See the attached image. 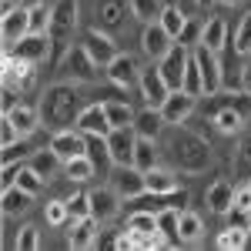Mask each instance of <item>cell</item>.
Returning a JSON list of instances; mask_svg holds the SVG:
<instances>
[{"instance_id": "cell-37", "label": "cell", "mask_w": 251, "mask_h": 251, "mask_svg": "<svg viewBox=\"0 0 251 251\" xmlns=\"http://www.w3.org/2000/svg\"><path fill=\"white\" fill-rule=\"evenodd\" d=\"M181 87L194 97H204V80H201V67H198L194 54H191V60H188V67H184V84H181Z\"/></svg>"}, {"instance_id": "cell-25", "label": "cell", "mask_w": 251, "mask_h": 251, "mask_svg": "<svg viewBox=\"0 0 251 251\" xmlns=\"http://www.w3.org/2000/svg\"><path fill=\"white\" fill-rule=\"evenodd\" d=\"M177 221H181V208H168V211L157 214V231L164 234L168 248H174V245H184V241H181V231H177Z\"/></svg>"}, {"instance_id": "cell-12", "label": "cell", "mask_w": 251, "mask_h": 251, "mask_svg": "<svg viewBox=\"0 0 251 251\" xmlns=\"http://www.w3.org/2000/svg\"><path fill=\"white\" fill-rule=\"evenodd\" d=\"M0 34H3V44L7 47H14L20 37H27L30 34V7H14V10H7L3 14V27H0Z\"/></svg>"}, {"instance_id": "cell-11", "label": "cell", "mask_w": 251, "mask_h": 251, "mask_svg": "<svg viewBox=\"0 0 251 251\" xmlns=\"http://www.w3.org/2000/svg\"><path fill=\"white\" fill-rule=\"evenodd\" d=\"M50 148H54L64 161L80 157V154H87V134H84L80 127H60L57 134L50 137Z\"/></svg>"}, {"instance_id": "cell-15", "label": "cell", "mask_w": 251, "mask_h": 251, "mask_svg": "<svg viewBox=\"0 0 251 251\" xmlns=\"http://www.w3.org/2000/svg\"><path fill=\"white\" fill-rule=\"evenodd\" d=\"M84 47H87V54L97 60V67H107V64L117 57V47H114V40H111V34H104V30H97V27L84 34Z\"/></svg>"}, {"instance_id": "cell-46", "label": "cell", "mask_w": 251, "mask_h": 251, "mask_svg": "<svg viewBox=\"0 0 251 251\" xmlns=\"http://www.w3.org/2000/svg\"><path fill=\"white\" fill-rule=\"evenodd\" d=\"M234 50L238 54H251V14H245L238 34H234Z\"/></svg>"}, {"instance_id": "cell-27", "label": "cell", "mask_w": 251, "mask_h": 251, "mask_svg": "<svg viewBox=\"0 0 251 251\" xmlns=\"http://www.w3.org/2000/svg\"><path fill=\"white\" fill-rule=\"evenodd\" d=\"M201 44H204L208 50H214V54H218V50L228 44V24H225L221 17L208 20V24H204V34H201Z\"/></svg>"}, {"instance_id": "cell-17", "label": "cell", "mask_w": 251, "mask_h": 251, "mask_svg": "<svg viewBox=\"0 0 251 251\" xmlns=\"http://www.w3.org/2000/svg\"><path fill=\"white\" fill-rule=\"evenodd\" d=\"M117 201H121V194L114 188H97V191H91V218H97L100 225H107L117 214V208H121Z\"/></svg>"}, {"instance_id": "cell-40", "label": "cell", "mask_w": 251, "mask_h": 251, "mask_svg": "<svg viewBox=\"0 0 251 251\" xmlns=\"http://www.w3.org/2000/svg\"><path fill=\"white\" fill-rule=\"evenodd\" d=\"M14 184H17V188H24V191H30V194H40V188H44L47 181H44V177H40V174L27 164V168H20V174H17V181H14Z\"/></svg>"}, {"instance_id": "cell-31", "label": "cell", "mask_w": 251, "mask_h": 251, "mask_svg": "<svg viewBox=\"0 0 251 251\" xmlns=\"http://www.w3.org/2000/svg\"><path fill=\"white\" fill-rule=\"evenodd\" d=\"M177 231H181V241L188 245V241H198L201 231H204V221H201V214L188 211V208H181V221H177Z\"/></svg>"}, {"instance_id": "cell-8", "label": "cell", "mask_w": 251, "mask_h": 251, "mask_svg": "<svg viewBox=\"0 0 251 251\" xmlns=\"http://www.w3.org/2000/svg\"><path fill=\"white\" fill-rule=\"evenodd\" d=\"M111 181H114L111 188H114L121 198H127V201L148 191V177H144V171H141V168H134V164H117V171H114V177H111Z\"/></svg>"}, {"instance_id": "cell-28", "label": "cell", "mask_w": 251, "mask_h": 251, "mask_svg": "<svg viewBox=\"0 0 251 251\" xmlns=\"http://www.w3.org/2000/svg\"><path fill=\"white\" fill-rule=\"evenodd\" d=\"M7 117L17 124L20 137H30L34 131H37V124H40V114L34 111V107H24V104H17L14 111H7Z\"/></svg>"}, {"instance_id": "cell-38", "label": "cell", "mask_w": 251, "mask_h": 251, "mask_svg": "<svg viewBox=\"0 0 251 251\" xmlns=\"http://www.w3.org/2000/svg\"><path fill=\"white\" fill-rule=\"evenodd\" d=\"M127 228H131V231H137V234H154L157 231V214L154 211H131Z\"/></svg>"}, {"instance_id": "cell-19", "label": "cell", "mask_w": 251, "mask_h": 251, "mask_svg": "<svg viewBox=\"0 0 251 251\" xmlns=\"http://www.w3.org/2000/svg\"><path fill=\"white\" fill-rule=\"evenodd\" d=\"M34 67L37 64H27V60H17V57H3V84L7 87H30L34 84Z\"/></svg>"}, {"instance_id": "cell-16", "label": "cell", "mask_w": 251, "mask_h": 251, "mask_svg": "<svg viewBox=\"0 0 251 251\" xmlns=\"http://www.w3.org/2000/svg\"><path fill=\"white\" fill-rule=\"evenodd\" d=\"M77 124L84 134H100L107 137L114 127H111V121H107V111H104V104H91V107H84V111H77Z\"/></svg>"}, {"instance_id": "cell-3", "label": "cell", "mask_w": 251, "mask_h": 251, "mask_svg": "<svg viewBox=\"0 0 251 251\" xmlns=\"http://www.w3.org/2000/svg\"><path fill=\"white\" fill-rule=\"evenodd\" d=\"M131 204H134V211H168V208H184L188 204V191L184 188H174V191H144L131 198Z\"/></svg>"}, {"instance_id": "cell-48", "label": "cell", "mask_w": 251, "mask_h": 251, "mask_svg": "<svg viewBox=\"0 0 251 251\" xmlns=\"http://www.w3.org/2000/svg\"><path fill=\"white\" fill-rule=\"evenodd\" d=\"M225 218H228L231 228H241V231H248V228H251V208H231Z\"/></svg>"}, {"instance_id": "cell-5", "label": "cell", "mask_w": 251, "mask_h": 251, "mask_svg": "<svg viewBox=\"0 0 251 251\" xmlns=\"http://www.w3.org/2000/svg\"><path fill=\"white\" fill-rule=\"evenodd\" d=\"M50 34H27V37H20L14 47H7V54L17 60H27V64H44V60L50 57Z\"/></svg>"}, {"instance_id": "cell-35", "label": "cell", "mask_w": 251, "mask_h": 251, "mask_svg": "<svg viewBox=\"0 0 251 251\" xmlns=\"http://www.w3.org/2000/svg\"><path fill=\"white\" fill-rule=\"evenodd\" d=\"M161 0H131V14H134L141 24H157L161 20Z\"/></svg>"}, {"instance_id": "cell-36", "label": "cell", "mask_w": 251, "mask_h": 251, "mask_svg": "<svg viewBox=\"0 0 251 251\" xmlns=\"http://www.w3.org/2000/svg\"><path fill=\"white\" fill-rule=\"evenodd\" d=\"M144 177H148V191H174L177 188V177L164 168H151V171H144Z\"/></svg>"}, {"instance_id": "cell-13", "label": "cell", "mask_w": 251, "mask_h": 251, "mask_svg": "<svg viewBox=\"0 0 251 251\" xmlns=\"http://www.w3.org/2000/svg\"><path fill=\"white\" fill-rule=\"evenodd\" d=\"M194 100H198V97L188 94L184 87L171 91V94H168V100L161 104L164 124H181V121H188V117H191V111H194Z\"/></svg>"}, {"instance_id": "cell-50", "label": "cell", "mask_w": 251, "mask_h": 251, "mask_svg": "<svg viewBox=\"0 0 251 251\" xmlns=\"http://www.w3.org/2000/svg\"><path fill=\"white\" fill-rule=\"evenodd\" d=\"M20 168H24V164H17V161H14V164H3V177H0V184H3V188H10V184L17 181Z\"/></svg>"}, {"instance_id": "cell-32", "label": "cell", "mask_w": 251, "mask_h": 251, "mask_svg": "<svg viewBox=\"0 0 251 251\" xmlns=\"http://www.w3.org/2000/svg\"><path fill=\"white\" fill-rule=\"evenodd\" d=\"M104 111H107L111 127H134V111H131V104H124V100H107Z\"/></svg>"}, {"instance_id": "cell-45", "label": "cell", "mask_w": 251, "mask_h": 251, "mask_svg": "<svg viewBox=\"0 0 251 251\" xmlns=\"http://www.w3.org/2000/svg\"><path fill=\"white\" fill-rule=\"evenodd\" d=\"M44 218H47L50 225H67V221H71V208H67V201H50V204L44 208Z\"/></svg>"}, {"instance_id": "cell-24", "label": "cell", "mask_w": 251, "mask_h": 251, "mask_svg": "<svg viewBox=\"0 0 251 251\" xmlns=\"http://www.w3.org/2000/svg\"><path fill=\"white\" fill-rule=\"evenodd\" d=\"M161 124H164V114H161V107H144V111H137L134 114V131L141 137H157L161 131Z\"/></svg>"}, {"instance_id": "cell-44", "label": "cell", "mask_w": 251, "mask_h": 251, "mask_svg": "<svg viewBox=\"0 0 251 251\" xmlns=\"http://www.w3.org/2000/svg\"><path fill=\"white\" fill-rule=\"evenodd\" d=\"M201 34H204V24L188 20V24H184V30L177 34V44H184V47H198V44H201Z\"/></svg>"}, {"instance_id": "cell-34", "label": "cell", "mask_w": 251, "mask_h": 251, "mask_svg": "<svg viewBox=\"0 0 251 251\" xmlns=\"http://www.w3.org/2000/svg\"><path fill=\"white\" fill-rule=\"evenodd\" d=\"M214 124H218V131H225V134H238V131L245 127V114H241L238 107H221V111L214 114Z\"/></svg>"}, {"instance_id": "cell-6", "label": "cell", "mask_w": 251, "mask_h": 251, "mask_svg": "<svg viewBox=\"0 0 251 251\" xmlns=\"http://www.w3.org/2000/svg\"><path fill=\"white\" fill-rule=\"evenodd\" d=\"M60 67H64L74 80H84V84L97 80V60L87 54L84 44H80V47H67V54H64V64H60Z\"/></svg>"}, {"instance_id": "cell-43", "label": "cell", "mask_w": 251, "mask_h": 251, "mask_svg": "<svg viewBox=\"0 0 251 251\" xmlns=\"http://www.w3.org/2000/svg\"><path fill=\"white\" fill-rule=\"evenodd\" d=\"M14 248H17V251H37V248H40V234H37V228H34V225L20 228L17 241H14Z\"/></svg>"}, {"instance_id": "cell-21", "label": "cell", "mask_w": 251, "mask_h": 251, "mask_svg": "<svg viewBox=\"0 0 251 251\" xmlns=\"http://www.w3.org/2000/svg\"><path fill=\"white\" fill-rule=\"evenodd\" d=\"M97 238H100V221L97 218H80V221H74V231H71V248H94Z\"/></svg>"}, {"instance_id": "cell-55", "label": "cell", "mask_w": 251, "mask_h": 251, "mask_svg": "<svg viewBox=\"0 0 251 251\" xmlns=\"http://www.w3.org/2000/svg\"><path fill=\"white\" fill-rule=\"evenodd\" d=\"M221 3H228V7H234V3H238V0H221Z\"/></svg>"}, {"instance_id": "cell-1", "label": "cell", "mask_w": 251, "mask_h": 251, "mask_svg": "<svg viewBox=\"0 0 251 251\" xmlns=\"http://www.w3.org/2000/svg\"><path fill=\"white\" fill-rule=\"evenodd\" d=\"M44 117L50 121V124H71L74 121V111H77V97L74 91L67 87V84H57V87H50V94L44 97Z\"/></svg>"}, {"instance_id": "cell-9", "label": "cell", "mask_w": 251, "mask_h": 251, "mask_svg": "<svg viewBox=\"0 0 251 251\" xmlns=\"http://www.w3.org/2000/svg\"><path fill=\"white\" fill-rule=\"evenodd\" d=\"M107 148H111V161L117 164H134V148H137V131L134 127H114L107 134Z\"/></svg>"}, {"instance_id": "cell-42", "label": "cell", "mask_w": 251, "mask_h": 251, "mask_svg": "<svg viewBox=\"0 0 251 251\" xmlns=\"http://www.w3.org/2000/svg\"><path fill=\"white\" fill-rule=\"evenodd\" d=\"M67 208H71V221L91 218V191H87V194H74V198H67Z\"/></svg>"}, {"instance_id": "cell-7", "label": "cell", "mask_w": 251, "mask_h": 251, "mask_svg": "<svg viewBox=\"0 0 251 251\" xmlns=\"http://www.w3.org/2000/svg\"><path fill=\"white\" fill-rule=\"evenodd\" d=\"M188 60H191L188 47H184V44H177V40H174V47H171V50H168L164 57L157 60V67H161L164 80L171 84V91H177V87L184 84V67H188Z\"/></svg>"}, {"instance_id": "cell-18", "label": "cell", "mask_w": 251, "mask_h": 251, "mask_svg": "<svg viewBox=\"0 0 251 251\" xmlns=\"http://www.w3.org/2000/svg\"><path fill=\"white\" fill-rule=\"evenodd\" d=\"M104 74H107V80H111V84H117V87H127V84L141 80L137 64H134V57H131V54H117V57L104 67Z\"/></svg>"}, {"instance_id": "cell-20", "label": "cell", "mask_w": 251, "mask_h": 251, "mask_svg": "<svg viewBox=\"0 0 251 251\" xmlns=\"http://www.w3.org/2000/svg\"><path fill=\"white\" fill-rule=\"evenodd\" d=\"M30 201H34L30 191L10 184V188H3V194H0V211H3V218H17V214H24L30 208Z\"/></svg>"}, {"instance_id": "cell-14", "label": "cell", "mask_w": 251, "mask_h": 251, "mask_svg": "<svg viewBox=\"0 0 251 251\" xmlns=\"http://www.w3.org/2000/svg\"><path fill=\"white\" fill-rule=\"evenodd\" d=\"M174 47V37L161 27V24H144V34H141V50L151 60H161L168 50Z\"/></svg>"}, {"instance_id": "cell-22", "label": "cell", "mask_w": 251, "mask_h": 251, "mask_svg": "<svg viewBox=\"0 0 251 251\" xmlns=\"http://www.w3.org/2000/svg\"><path fill=\"white\" fill-rule=\"evenodd\" d=\"M234 191H238V188L228 184V181H214L211 188H208V194H204V198H208V208H211L214 214H228L234 208Z\"/></svg>"}, {"instance_id": "cell-54", "label": "cell", "mask_w": 251, "mask_h": 251, "mask_svg": "<svg viewBox=\"0 0 251 251\" xmlns=\"http://www.w3.org/2000/svg\"><path fill=\"white\" fill-rule=\"evenodd\" d=\"M20 3H24V7H30V3H37V0H20Z\"/></svg>"}, {"instance_id": "cell-30", "label": "cell", "mask_w": 251, "mask_h": 251, "mask_svg": "<svg viewBox=\"0 0 251 251\" xmlns=\"http://www.w3.org/2000/svg\"><path fill=\"white\" fill-rule=\"evenodd\" d=\"M134 168H141V171H151V168H157V148H154V137H141V134H137Z\"/></svg>"}, {"instance_id": "cell-51", "label": "cell", "mask_w": 251, "mask_h": 251, "mask_svg": "<svg viewBox=\"0 0 251 251\" xmlns=\"http://www.w3.org/2000/svg\"><path fill=\"white\" fill-rule=\"evenodd\" d=\"M234 208H251V188H238L234 191Z\"/></svg>"}, {"instance_id": "cell-23", "label": "cell", "mask_w": 251, "mask_h": 251, "mask_svg": "<svg viewBox=\"0 0 251 251\" xmlns=\"http://www.w3.org/2000/svg\"><path fill=\"white\" fill-rule=\"evenodd\" d=\"M30 168L44 177V181H50L54 174L64 168V157L54 151V148H44V151H34V157H30Z\"/></svg>"}, {"instance_id": "cell-57", "label": "cell", "mask_w": 251, "mask_h": 251, "mask_svg": "<svg viewBox=\"0 0 251 251\" xmlns=\"http://www.w3.org/2000/svg\"><path fill=\"white\" fill-rule=\"evenodd\" d=\"M248 188H251V177H248Z\"/></svg>"}, {"instance_id": "cell-29", "label": "cell", "mask_w": 251, "mask_h": 251, "mask_svg": "<svg viewBox=\"0 0 251 251\" xmlns=\"http://www.w3.org/2000/svg\"><path fill=\"white\" fill-rule=\"evenodd\" d=\"M64 174L71 177V181H77V184H84V181H91L97 174L94 168V161L87 154H80V157H71V161H64Z\"/></svg>"}, {"instance_id": "cell-49", "label": "cell", "mask_w": 251, "mask_h": 251, "mask_svg": "<svg viewBox=\"0 0 251 251\" xmlns=\"http://www.w3.org/2000/svg\"><path fill=\"white\" fill-rule=\"evenodd\" d=\"M14 141H20V131H17V124L3 114V121H0V148H7V144H14Z\"/></svg>"}, {"instance_id": "cell-4", "label": "cell", "mask_w": 251, "mask_h": 251, "mask_svg": "<svg viewBox=\"0 0 251 251\" xmlns=\"http://www.w3.org/2000/svg\"><path fill=\"white\" fill-rule=\"evenodd\" d=\"M194 60L201 67V80H204V97H214L221 87H225V74H221V60L214 50H208L204 44L194 47Z\"/></svg>"}, {"instance_id": "cell-26", "label": "cell", "mask_w": 251, "mask_h": 251, "mask_svg": "<svg viewBox=\"0 0 251 251\" xmlns=\"http://www.w3.org/2000/svg\"><path fill=\"white\" fill-rule=\"evenodd\" d=\"M87 157L94 161V168L100 174L107 171L114 161H111V148H107V137H100V134H87Z\"/></svg>"}, {"instance_id": "cell-10", "label": "cell", "mask_w": 251, "mask_h": 251, "mask_svg": "<svg viewBox=\"0 0 251 251\" xmlns=\"http://www.w3.org/2000/svg\"><path fill=\"white\" fill-rule=\"evenodd\" d=\"M141 94H144V100L151 104V107H161L164 100H168V94H171V84L164 80V74H161V67H144L141 71Z\"/></svg>"}, {"instance_id": "cell-47", "label": "cell", "mask_w": 251, "mask_h": 251, "mask_svg": "<svg viewBox=\"0 0 251 251\" xmlns=\"http://www.w3.org/2000/svg\"><path fill=\"white\" fill-rule=\"evenodd\" d=\"M27 151H30V141H27V137H20V141H14V144H7V148H3V164H14V161H20Z\"/></svg>"}, {"instance_id": "cell-33", "label": "cell", "mask_w": 251, "mask_h": 251, "mask_svg": "<svg viewBox=\"0 0 251 251\" xmlns=\"http://www.w3.org/2000/svg\"><path fill=\"white\" fill-rule=\"evenodd\" d=\"M50 20H54V7H47L44 0L30 3V34H47Z\"/></svg>"}, {"instance_id": "cell-2", "label": "cell", "mask_w": 251, "mask_h": 251, "mask_svg": "<svg viewBox=\"0 0 251 251\" xmlns=\"http://www.w3.org/2000/svg\"><path fill=\"white\" fill-rule=\"evenodd\" d=\"M77 27V0H57L54 3V20H50V44L54 47H67V37L74 34Z\"/></svg>"}, {"instance_id": "cell-52", "label": "cell", "mask_w": 251, "mask_h": 251, "mask_svg": "<svg viewBox=\"0 0 251 251\" xmlns=\"http://www.w3.org/2000/svg\"><path fill=\"white\" fill-rule=\"evenodd\" d=\"M241 91L251 94V64H248V67H241Z\"/></svg>"}, {"instance_id": "cell-39", "label": "cell", "mask_w": 251, "mask_h": 251, "mask_svg": "<svg viewBox=\"0 0 251 251\" xmlns=\"http://www.w3.org/2000/svg\"><path fill=\"white\" fill-rule=\"evenodd\" d=\"M157 24H161V27H164V30H168V34H171V37L177 40V34L184 30L188 17H184V14H181L177 7H164V10H161V20H157Z\"/></svg>"}, {"instance_id": "cell-53", "label": "cell", "mask_w": 251, "mask_h": 251, "mask_svg": "<svg viewBox=\"0 0 251 251\" xmlns=\"http://www.w3.org/2000/svg\"><path fill=\"white\" fill-rule=\"evenodd\" d=\"M245 248H251V228L245 231Z\"/></svg>"}, {"instance_id": "cell-41", "label": "cell", "mask_w": 251, "mask_h": 251, "mask_svg": "<svg viewBox=\"0 0 251 251\" xmlns=\"http://www.w3.org/2000/svg\"><path fill=\"white\" fill-rule=\"evenodd\" d=\"M218 248L221 251H234V248H245V231L241 228H225V231L218 234Z\"/></svg>"}, {"instance_id": "cell-56", "label": "cell", "mask_w": 251, "mask_h": 251, "mask_svg": "<svg viewBox=\"0 0 251 251\" xmlns=\"http://www.w3.org/2000/svg\"><path fill=\"white\" fill-rule=\"evenodd\" d=\"M198 3H201V7H204V3H211V0H198Z\"/></svg>"}]
</instances>
